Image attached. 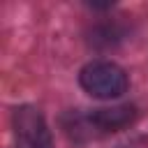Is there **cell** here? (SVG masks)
<instances>
[{
  "mask_svg": "<svg viewBox=\"0 0 148 148\" xmlns=\"http://www.w3.org/2000/svg\"><path fill=\"white\" fill-rule=\"evenodd\" d=\"M81 88L99 99H111V97H120L127 90V74L123 67H118L116 62L109 60H95L88 62L81 74H79Z\"/></svg>",
  "mask_w": 148,
  "mask_h": 148,
  "instance_id": "cell-1",
  "label": "cell"
},
{
  "mask_svg": "<svg viewBox=\"0 0 148 148\" xmlns=\"http://www.w3.org/2000/svg\"><path fill=\"white\" fill-rule=\"evenodd\" d=\"M14 143L16 148H53L51 132L39 109L23 104L14 111Z\"/></svg>",
  "mask_w": 148,
  "mask_h": 148,
  "instance_id": "cell-2",
  "label": "cell"
},
{
  "mask_svg": "<svg viewBox=\"0 0 148 148\" xmlns=\"http://www.w3.org/2000/svg\"><path fill=\"white\" fill-rule=\"evenodd\" d=\"M136 118V109L132 104H118L109 109H97L88 116L95 132H120Z\"/></svg>",
  "mask_w": 148,
  "mask_h": 148,
  "instance_id": "cell-3",
  "label": "cell"
}]
</instances>
